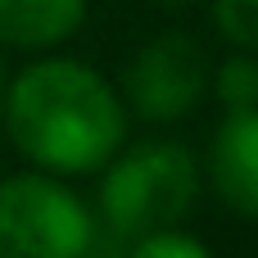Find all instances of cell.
<instances>
[{"mask_svg": "<svg viewBox=\"0 0 258 258\" xmlns=\"http://www.w3.org/2000/svg\"><path fill=\"white\" fill-rule=\"evenodd\" d=\"M200 195V172L186 145L145 141L132 145L100 181L104 227L122 240H141L150 231L177 227Z\"/></svg>", "mask_w": 258, "mask_h": 258, "instance_id": "7a4b0ae2", "label": "cell"}, {"mask_svg": "<svg viewBox=\"0 0 258 258\" xmlns=\"http://www.w3.org/2000/svg\"><path fill=\"white\" fill-rule=\"evenodd\" d=\"M159 5H186V0H159Z\"/></svg>", "mask_w": 258, "mask_h": 258, "instance_id": "8fae6325", "label": "cell"}, {"mask_svg": "<svg viewBox=\"0 0 258 258\" xmlns=\"http://www.w3.org/2000/svg\"><path fill=\"white\" fill-rule=\"evenodd\" d=\"M209 181L222 204L258 218V109L227 113L209 145Z\"/></svg>", "mask_w": 258, "mask_h": 258, "instance_id": "5b68a950", "label": "cell"}, {"mask_svg": "<svg viewBox=\"0 0 258 258\" xmlns=\"http://www.w3.org/2000/svg\"><path fill=\"white\" fill-rule=\"evenodd\" d=\"M127 258H209V249L195 240V236H181V231H150L141 240H132Z\"/></svg>", "mask_w": 258, "mask_h": 258, "instance_id": "9c48e42d", "label": "cell"}, {"mask_svg": "<svg viewBox=\"0 0 258 258\" xmlns=\"http://www.w3.org/2000/svg\"><path fill=\"white\" fill-rule=\"evenodd\" d=\"M9 136L50 172H95L122 145V109L113 86L73 59H45L9 86Z\"/></svg>", "mask_w": 258, "mask_h": 258, "instance_id": "6da1fadb", "label": "cell"}, {"mask_svg": "<svg viewBox=\"0 0 258 258\" xmlns=\"http://www.w3.org/2000/svg\"><path fill=\"white\" fill-rule=\"evenodd\" d=\"M91 227L68 186L32 172L0 181V258H82Z\"/></svg>", "mask_w": 258, "mask_h": 258, "instance_id": "3957f363", "label": "cell"}, {"mask_svg": "<svg viewBox=\"0 0 258 258\" xmlns=\"http://www.w3.org/2000/svg\"><path fill=\"white\" fill-rule=\"evenodd\" d=\"M213 23L227 41L258 50V0H213Z\"/></svg>", "mask_w": 258, "mask_h": 258, "instance_id": "ba28073f", "label": "cell"}, {"mask_svg": "<svg viewBox=\"0 0 258 258\" xmlns=\"http://www.w3.org/2000/svg\"><path fill=\"white\" fill-rule=\"evenodd\" d=\"M213 86H218V100L231 109V113H249L258 109V63L254 59H227L218 73H213Z\"/></svg>", "mask_w": 258, "mask_h": 258, "instance_id": "52a82bcc", "label": "cell"}, {"mask_svg": "<svg viewBox=\"0 0 258 258\" xmlns=\"http://www.w3.org/2000/svg\"><path fill=\"white\" fill-rule=\"evenodd\" d=\"M204 86H209L204 50L190 36H181V32H168V36L150 41L127 68L132 104L145 118H159V122H172V118L190 113L200 104Z\"/></svg>", "mask_w": 258, "mask_h": 258, "instance_id": "277c9868", "label": "cell"}, {"mask_svg": "<svg viewBox=\"0 0 258 258\" xmlns=\"http://www.w3.org/2000/svg\"><path fill=\"white\" fill-rule=\"evenodd\" d=\"M86 18V0H0V41L5 45H59Z\"/></svg>", "mask_w": 258, "mask_h": 258, "instance_id": "8992f818", "label": "cell"}, {"mask_svg": "<svg viewBox=\"0 0 258 258\" xmlns=\"http://www.w3.org/2000/svg\"><path fill=\"white\" fill-rule=\"evenodd\" d=\"M0 113H5V63H0Z\"/></svg>", "mask_w": 258, "mask_h": 258, "instance_id": "30bf717a", "label": "cell"}]
</instances>
